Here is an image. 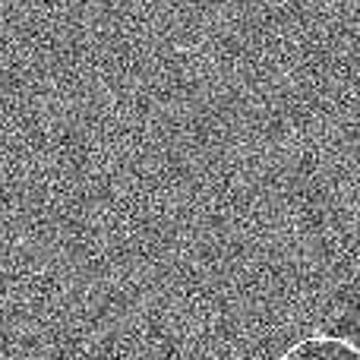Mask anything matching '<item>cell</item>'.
I'll return each mask as SVG.
<instances>
[{
	"instance_id": "obj_1",
	"label": "cell",
	"mask_w": 360,
	"mask_h": 360,
	"mask_svg": "<svg viewBox=\"0 0 360 360\" xmlns=\"http://www.w3.org/2000/svg\"><path fill=\"white\" fill-rule=\"evenodd\" d=\"M278 360H360V348L338 335H310L294 342Z\"/></svg>"
}]
</instances>
